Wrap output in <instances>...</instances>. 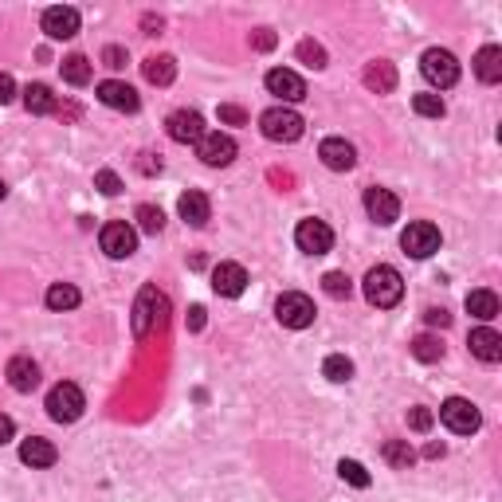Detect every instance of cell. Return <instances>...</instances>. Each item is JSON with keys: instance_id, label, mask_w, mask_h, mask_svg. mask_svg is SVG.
Masks as SVG:
<instances>
[{"instance_id": "cell-46", "label": "cell", "mask_w": 502, "mask_h": 502, "mask_svg": "<svg viewBox=\"0 0 502 502\" xmlns=\"http://www.w3.org/2000/svg\"><path fill=\"white\" fill-rule=\"evenodd\" d=\"M188 314H193V318H188V326H193V330H200V326H205V310H200V306H193V310H188Z\"/></svg>"}, {"instance_id": "cell-42", "label": "cell", "mask_w": 502, "mask_h": 502, "mask_svg": "<svg viewBox=\"0 0 502 502\" xmlns=\"http://www.w3.org/2000/svg\"><path fill=\"white\" fill-rule=\"evenodd\" d=\"M432 420H436V416L428 412V409H412V412H409V424H412V432H428V428H432Z\"/></svg>"}, {"instance_id": "cell-8", "label": "cell", "mask_w": 502, "mask_h": 502, "mask_svg": "<svg viewBox=\"0 0 502 502\" xmlns=\"http://www.w3.org/2000/svg\"><path fill=\"white\" fill-rule=\"evenodd\" d=\"M439 244H444V236H439V228H436V224H428V220L409 224V228H404V236H401V247L409 251L412 259H428V256H436Z\"/></svg>"}, {"instance_id": "cell-48", "label": "cell", "mask_w": 502, "mask_h": 502, "mask_svg": "<svg viewBox=\"0 0 502 502\" xmlns=\"http://www.w3.org/2000/svg\"><path fill=\"white\" fill-rule=\"evenodd\" d=\"M424 456H428V459H439V456H444V444H428Z\"/></svg>"}, {"instance_id": "cell-34", "label": "cell", "mask_w": 502, "mask_h": 502, "mask_svg": "<svg viewBox=\"0 0 502 502\" xmlns=\"http://www.w3.org/2000/svg\"><path fill=\"white\" fill-rule=\"evenodd\" d=\"M134 217H138V228H141V232H150V236H158V232L165 228V212H161V208H153V205H138Z\"/></svg>"}, {"instance_id": "cell-21", "label": "cell", "mask_w": 502, "mask_h": 502, "mask_svg": "<svg viewBox=\"0 0 502 502\" xmlns=\"http://www.w3.org/2000/svg\"><path fill=\"white\" fill-rule=\"evenodd\" d=\"M468 345H471V353L479 357V362H487V365L502 362V338H498V333H495L491 326H479V330H471Z\"/></svg>"}, {"instance_id": "cell-32", "label": "cell", "mask_w": 502, "mask_h": 502, "mask_svg": "<svg viewBox=\"0 0 502 502\" xmlns=\"http://www.w3.org/2000/svg\"><path fill=\"white\" fill-rule=\"evenodd\" d=\"M322 373H326L330 381H338V385H342V381H350V377H353V362H350L345 353H330L326 362H322Z\"/></svg>"}, {"instance_id": "cell-35", "label": "cell", "mask_w": 502, "mask_h": 502, "mask_svg": "<svg viewBox=\"0 0 502 502\" xmlns=\"http://www.w3.org/2000/svg\"><path fill=\"white\" fill-rule=\"evenodd\" d=\"M322 291H326L330 298H350L353 283H350V275H342V271H330V275H322Z\"/></svg>"}, {"instance_id": "cell-23", "label": "cell", "mask_w": 502, "mask_h": 502, "mask_svg": "<svg viewBox=\"0 0 502 502\" xmlns=\"http://www.w3.org/2000/svg\"><path fill=\"white\" fill-rule=\"evenodd\" d=\"M365 87L377 91V94H392V91H397V67L385 63V59L369 63V67H365Z\"/></svg>"}, {"instance_id": "cell-22", "label": "cell", "mask_w": 502, "mask_h": 502, "mask_svg": "<svg viewBox=\"0 0 502 502\" xmlns=\"http://www.w3.org/2000/svg\"><path fill=\"white\" fill-rule=\"evenodd\" d=\"M20 459L28 463V468H52V463L59 459V451H55L52 439L32 436V439H24V444H20Z\"/></svg>"}, {"instance_id": "cell-2", "label": "cell", "mask_w": 502, "mask_h": 502, "mask_svg": "<svg viewBox=\"0 0 502 502\" xmlns=\"http://www.w3.org/2000/svg\"><path fill=\"white\" fill-rule=\"evenodd\" d=\"M165 314H169V298H165L158 286H141V294L134 303V333L138 338H150L153 330H161Z\"/></svg>"}, {"instance_id": "cell-7", "label": "cell", "mask_w": 502, "mask_h": 502, "mask_svg": "<svg viewBox=\"0 0 502 502\" xmlns=\"http://www.w3.org/2000/svg\"><path fill=\"white\" fill-rule=\"evenodd\" d=\"M275 318H279L286 330H306L310 322H314V303H310L303 291H286V294H279V303H275Z\"/></svg>"}, {"instance_id": "cell-10", "label": "cell", "mask_w": 502, "mask_h": 502, "mask_svg": "<svg viewBox=\"0 0 502 502\" xmlns=\"http://www.w3.org/2000/svg\"><path fill=\"white\" fill-rule=\"evenodd\" d=\"M197 153H200V161H205V165H212V169H224V165L236 161V138L212 130V134H205L197 141Z\"/></svg>"}, {"instance_id": "cell-12", "label": "cell", "mask_w": 502, "mask_h": 502, "mask_svg": "<svg viewBox=\"0 0 502 502\" xmlns=\"http://www.w3.org/2000/svg\"><path fill=\"white\" fill-rule=\"evenodd\" d=\"M165 130H169V138L181 141V146H188V141L197 146V141L208 134V130H205V118H200L197 111H173L169 122H165Z\"/></svg>"}, {"instance_id": "cell-29", "label": "cell", "mask_w": 502, "mask_h": 502, "mask_svg": "<svg viewBox=\"0 0 502 502\" xmlns=\"http://www.w3.org/2000/svg\"><path fill=\"white\" fill-rule=\"evenodd\" d=\"M79 298H82V294H79L71 283H52V286H47V294H43V303L52 306V310H75Z\"/></svg>"}, {"instance_id": "cell-28", "label": "cell", "mask_w": 502, "mask_h": 502, "mask_svg": "<svg viewBox=\"0 0 502 502\" xmlns=\"http://www.w3.org/2000/svg\"><path fill=\"white\" fill-rule=\"evenodd\" d=\"M24 106H28L32 114H55V94H52V87H43V82H32V87L24 91Z\"/></svg>"}, {"instance_id": "cell-24", "label": "cell", "mask_w": 502, "mask_h": 502, "mask_svg": "<svg viewBox=\"0 0 502 502\" xmlns=\"http://www.w3.org/2000/svg\"><path fill=\"white\" fill-rule=\"evenodd\" d=\"M475 75L483 82H498L502 79V47L498 43H487L479 55H475Z\"/></svg>"}, {"instance_id": "cell-27", "label": "cell", "mask_w": 502, "mask_h": 502, "mask_svg": "<svg viewBox=\"0 0 502 502\" xmlns=\"http://www.w3.org/2000/svg\"><path fill=\"white\" fill-rule=\"evenodd\" d=\"M468 314L471 318H483V322L498 318V294L495 291H471L468 294Z\"/></svg>"}, {"instance_id": "cell-41", "label": "cell", "mask_w": 502, "mask_h": 502, "mask_svg": "<svg viewBox=\"0 0 502 502\" xmlns=\"http://www.w3.org/2000/svg\"><path fill=\"white\" fill-rule=\"evenodd\" d=\"M220 122L244 126V122H247V111H240V106H232V102H224V106H220Z\"/></svg>"}, {"instance_id": "cell-49", "label": "cell", "mask_w": 502, "mask_h": 502, "mask_svg": "<svg viewBox=\"0 0 502 502\" xmlns=\"http://www.w3.org/2000/svg\"><path fill=\"white\" fill-rule=\"evenodd\" d=\"M8 197V188H5V181H0V200H5Z\"/></svg>"}, {"instance_id": "cell-39", "label": "cell", "mask_w": 502, "mask_h": 502, "mask_svg": "<svg viewBox=\"0 0 502 502\" xmlns=\"http://www.w3.org/2000/svg\"><path fill=\"white\" fill-rule=\"evenodd\" d=\"M94 185H99L106 197H118V193H122V181H118V173H114V169H99Z\"/></svg>"}, {"instance_id": "cell-20", "label": "cell", "mask_w": 502, "mask_h": 502, "mask_svg": "<svg viewBox=\"0 0 502 502\" xmlns=\"http://www.w3.org/2000/svg\"><path fill=\"white\" fill-rule=\"evenodd\" d=\"M5 377H8V385L16 392H32L35 385H40V365H35L32 357H12Z\"/></svg>"}, {"instance_id": "cell-25", "label": "cell", "mask_w": 502, "mask_h": 502, "mask_svg": "<svg viewBox=\"0 0 502 502\" xmlns=\"http://www.w3.org/2000/svg\"><path fill=\"white\" fill-rule=\"evenodd\" d=\"M141 71H146V79L153 82V87H169V82L177 79L173 55H150L146 63H141Z\"/></svg>"}, {"instance_id": "cell-19", "label": "cell", "mask_w": 502, "mask_h": 502, "mask_svg": "<svg viewBox=\"0 0 502 502\" xmlns=\"http://www.w3.org/2000/svg\"><path fill=\"white\" fill-rule=\"evenodd\" d=\"M177 212H181L185 224H193V228H205L212 220V200L205 193H197V188H188V193L177 200Z\"/></svg>"}, {"instance_id": "cell-38", "label": "cell", "mask_w": 502, "mask_h": 502, "mask_svg": "<svg viewBox=\"0 0 502 502\" xmlns=\"http://www.w3.org/2000/svg\"><path fill=\"white\" fill-rule=\"evenodd\" d=\"M102 63H106V67H111V71H122V67L130 63L126 47H118V43H111V47H102Z\"/></svg>"}, {"instance_id": "cell-17", "label": "cell", "mask_w": 502, "mask_h": 502, "mask_svg": "<svg viewBox=\"0 0 502 502\" xmlns=\"http://www.w3.org/2000/svg\"><path fill=\"white\" fill-rule=\"evenodd\" d=\"M365 212L369 220L377 224H392L401 217V200L389 193V188H365Z\"/></svg>"}, {"instance_id": "cell-43", "label": "cell", "mask_w": 502, "mask_h": 502, "mask_svg": "<svg viewBox=\"0 0 502 502\" xmlns=\"http://www.w3.org/2000/svg\"><path fill=\"white\" fill-rule=\"evenodd\" d=\"M12 99H16V82H12V75H5V71H0V106L12 102Z\"/></svg>"}, {"instance_id": "cell-45", "label": "cell", "mask_w": 502, "mask_h": 502, "mask_svg": "<svg viewBox=\"0 0 502 502\" xmlns=\"http://www.w3.org/2000/svg\"><path fill=\"white\" fill-rule=\"evenodd\" d=\"M12 436H16V424H12V420H8V416H0V448H5V444H8V439H12Z\"/></svg>"}, {"instance_id": "cell-5", "label": "cell", "mask_w": 502, "mask_h": 502, "mask_svg": "<svg viewBox=\"0 0 502 502\" xmlns=\"http://www.w3.org/2000/svg\"><path fill=\"white\" fill-rule=\"evenodd\" d=\"M420 71H424V79L439 91H448V87L459 82V63H456L451 52H444V47H428L424 59H420Z\"/></svg>"}, {"instance_id": "cell-18", "label": "cell", "mask_w": 502, "mask_h": 502, "mask_svg": "<svg viewBox=\"0 0 502 502\" xmlns=\"http://www.w3.org/2000/svg\"><path fill=\"white\" fill-rule=\"evenodd\" d=\"M43 32L52 35V40H71V35L79 32V12L67 8V5H55L43 12Z\"/></svg>"}, {"instance_id": "cell-47", "label": "cell", "mask_w": 502, "mask_h": 502, "mask_svg": "<svg viewBox=\"0 0 502 502\" xmlns=\"http://www.w3.org/2000/svg\"><path fill=\"white\" fill-rule=\"evenodd\" d=\"M141 24H146V32H150V35H158V32H161V16H146Z\"/></svg>"}, {"instance_id": "cell-1", "label": "cell", "mask_w": 502, "mask_h": 502, "mask_svg": "<svg viewBox=\"0 0 502 502\" xmlns=\"http://www.w3.org/2000/svg\"><path fill=\"white\" fill-rule=\"evenodd\" d=\"M365 298L373 303L377 310H389L397 306L404 298V279L397 267H389V263H377V267H369L365 275Z\"/></svg>"}, {"instance_id": "cell-44", "label": "cell", "mask_w": 502, "mask_h": 502, "mask_svg": "<svg viewBox=\"0 0 502 502\" xmlns=\"http://www.w3.org/2000/svg\"><path fill=\"white\" fill-rule=\"evenodd\" d=\"M428 326H439V330H444L448 326V322H451V314H448V310H428Z\"/></svg>"}, {"instance_id": "cell-14", "label": "cell", "mask_w": 502, "mask_h": 502, "mask_svg": "<svg viewBox=\"0 0 502 502\" xmlns=\"http://www.w3.org/2000/svg\"><path fill=\"white\" fill-rule=\"evenodd\" d=\"M318 158H322V165H326V169L345 173V169H353V165H357V150L345 138H326L318 146Z\"/></svg>"}, {"instance_id": "cell-9", "label": "cell", "mask_w": 502, "mask_h": 502, "mask_svg": "<svg viewBox=\"0 0 502 502\" xmlns=\"http://www.w3.org/2000/svg\"><path fill=\"white\" fill-rule=\"evenodd\" d=\"M294 244H298V251H306V256H326L333 247V232L326 220L306 217V220H298V228H294Z\"/></svg>"}, {"instance_id": "cell-13", "label": "cell", "mask_w": 502, "mask_h": 502, "mask_svg": "<svg viewBox=\"0 0 502 502\" xmlns=\"http://www.w3.org/2000/svg\"><path fill=\"white\" fill-rule=\"evenodd\" d=\"M99 102L111 106V111H126V114H134L138 106H141L138 91L130 87V82H122V79H106V82H99Z\"/></svg>"}, {"instance_id": "cell-3", "label": "cell", "mask_w": 502, "mask_h": 502, "mask_svg": "<svg viewBox=\"0 0 502 502\" xmlns=\"http://www.w3.org/2000/svg\"><path fill=\"white\" fill-rule=\"evenodd\" d=\"M82 409H87V397H82V389L71 385V381H59V385L47 392V416H52L55 424H75Z\"/></svg>"}, {"instance_id": "cell-16", "label": "cell", "mask_w": 502, "mask_h": 502, "mask_svg": "<svg viewBox=\"0 0 502 502\" xmlns=\"http://www.w3.org/2000/svg\"><path fill=\"white\" fill-rule=\"evenodd\" d=\"M244 286H247V271L240 263H220V267L212 271V291L220 298H240Z\"/></svg>"}, {"instance_id": "cell-36", "label": "cell", "mask_w": 502, "mask_h": 502, "mask_svg": "<svg viewBox=\"0 0 502 502\" xmlns=\"http://www.w3.org/2000/svg\"><path fill=\"white\" fill-rule=\"evenodd\" d=\"M338 475H342V479L350 483V487H369V471H365L357 459H342V463H338Z\"/></svg>"}, {"instance_id": "cell-26", "label": "cell", "mask_w": 502, "mask_h": 502, "mask_svg": "<svg viewBox=\"0 0 502 502\" xmlns=\"http://www.w3.org/2000/svg\"><path fill=\"white\" fill-rule=\"evenodd\" d=\"M381 456H385V463H389V468H397V471H409L416 463V451H412L409 439H389V444L381 448Z\"/></svg>"}, {"instance_id": "cell-37", "label": "cell", "mask_w": 502, "mask_h": 502, "mask_svg": "<svg viewBox=\"0 0 502 502\" xmlns=\"http://www.w3.org/2000/svg\"><path fill=\"white\" fill-rule=\"evenodd\" d=\"M298 59H303L306 67H326V52H322V43H314V40L298 43Z\"/></svg>"}, {"instance_id": "cell-4", "label": "cell", "mask_w": 502, "mask_h": 502, "mask_svg": "<svg viewBox=\"0 0 502 502\" xmlns=\"http://www.w3.org/2000/svg\"><path fill=\"white\" fill-rule=\"evenodd\" d=\"M259 130L267 141H298L303 138V118L286 106H271V111L259 114Z\"/></svg>"}, {"instance_id": "cell-31", "label": "cell", "mask_w": 502, "mask_h": 502, "mask_svg": "<svg viewBox=\"0 0 502 502\" xmlns=\"http://www.w3.org/2000/svg\"><path fill=\"white\" fill-rule=\"evenodd\" d=\"M412 357L416 362H439V357H444V342L439 338H432V333H420V338H412Z\"/></svg>"}, {"instance_id": "cell-6", "label": "cell", "mask_w": 502, "mask_h": 502, "mask_svg": "<svg viewBox=\"0 0 502 502\" xmlns=\"http://www.w3.org/2000/svg\"><path fill=\"white\" fill-rule=\"evenodd\" d=\"M439 420H444L448 432H456V436H471V432H479L483 416H479V409H475L471 401H463V397H448L444 404H439Z\"/></svg>"}, {"instance_id": "cell-33", "label": "cell", "mask_w": 502, "mask_h": 502, "mask_svg": "<svg viewBox=\"0 0 502 502\" xmlns=\"http://www.w3.org/2000/svg\"><path fill=\"white\" fill-rule=\"evenodd\" d=\"M412 111L420 114V118H444L448 106H444L439 94H412Z\"/></svg>"}, {"instance_id": "cell-40", "label": "cell", "mask_w": 502, "mask_h": 502, "mask_svg": "<svg viewBox=\"0 0 502 502\" xmlns=\"http://www.w3.org/2000/svg\"><path fill=\"white\" fill-rule=\"evenodd\" d=\"M275 43H279V35H275L271 28H256V32H251V47H259V52H271Z\"/></svg>"}, {"instance_id": "cell-30", "label": "cell", "mask_w": 502, "mask_h": 502, "mask_svg": "<svg viewBox=\"0 0 502 502\" xmlns=\"http://www.w3.org/2000/svg\"><path fill=\"white\" fill-rule=\"evenodd\" d=\"M91 63H87V55H67L63 59V79L71 82V87H87L91 82Z\"/></svg>"}, {"instance_id": "cell-15", "label": "cell", "mask_w": 502, "mask_h": 502, "mask_svg": "<svg viewBox=\"0 0 502 502\" xmlns=\"http://www.w3.org/2000/svg\"><path fill=\"white\" fill-rule=\"evenodd\" d=\"M267 91L279 94L283 102H303V99H306V82H303V75H294V71H286V67L267 71Z\"/></svg>"}, {"instance_id": "cell-11", "label": "cell", "mask_w": 502, "mask_h": 502, "mask_svg": "<svg viewBox=\"0 0 502 502\" xmlns=\"http://www.w3.org/2000/svg\"><path fill=\"white\" fill-rule=\"evenodd\" d=\"M99 244H102V251L111 259H130L138 251V232L130 228L126 220H114V224H106V228H102Z\"/></svg>"}]
</instances>
